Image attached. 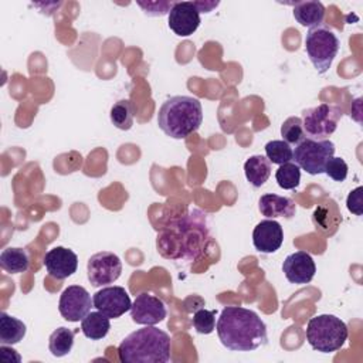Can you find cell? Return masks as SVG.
<instances>
[{
	"label": "cell",
	"instance_id": "1",
	"mask_svg": "<svg viewBox=\"0 0 363 363\" xmlns=\"http://www.w3.org/2000/svg\"><path fill=\"white\" fill-rule=\"evenodd\" d=\"M216 330L221 345L234 352H251L268 342L264 320L254 311L242 306H225Z\"/></svg>",
	"mask_w": 363,
	"mask_h": 363
},
{
	"label": "cell",
	"instance_id": "2",
	"mask_svg": "<svg viewBox=\"0 0 363 363\" xmlns=\"http://www.w3.org/2000/svg\"><path fill=\"white\" fill-rule=\"evenodd\" d=\"M203 216V213L194 210L164 227L157 235L159 252L172 259H196L208 240V228Z\"/></svg>",
	"mask_w": 363,
	"mask_h": 363
},
{
	"label": "cell",
	"instance_id": "3",
	"mask_svg": "<svg viewBox=\"0 0 363 363\" xmlns=\"http://www.w3.org/2000/svg\"><path fill=\"white\" fill-rule=\"evenodd\" d=\"M170 346V336L152 325L129 333L118 346V356L123 363H166Z\"/></svg>",
	"mask_w": 363,
	"mask_h": 363
},
{
	"label": "cell",
	"instance_id": "4",
	"mask_svg": "<svg viewBox=\"0 0 363 363\" xmlns=\"http://www.w3.org/2000/svg\"><path fill=\"white\" fill-rule=\"evenodd\" d=\"M203 122L201 102L194 96L176 95L167 98L157 113V125L164 135L184 139L196 132Z\"/></svg>",
	"mask_w": 363,
	"mask_h": 363
},
{
	"label": "cell",
	"instance_id": "5",
	"mask_svg": "<svg viewBox=\"0 0 363 363\" xmlns=\"http://www.w3.org/2000/svg\"><path fill=\"white\" fill-rule=\"evenodd\" d=\"M346 323L330 313L316 315L309 319L306 326V340L311 347L320 353L337 352L347 340Z\"/></svg>",
	"mask_w": 363,
	"mask_h": 363
},
{
	"label": "cell",
	"instance_id": "6",
	"mask_svg": "<svg viewBox=\"0 0 363 363\" xmlns=\"http://www.w3.org/2000/svg\"><path fill=\"white\" fill-rule=\"evenodd\" d=\"M339 47L340 43L335 31L323 24L311 27L305 35L306 54L319 74L328 72Z\"/></svg>",
	"mask_w": 363,
	"mask_h": 363
},
{
	"label": "cell",
	"instance_id": "7",
	"mask_svg": "<svg viewBox=\"0 0 363 363\" xmlns=\"http://www.w3.org/2000/svg\"><path fill=\"white\" fill-rule=\"evenodd\" d=\"M335 143L329 139L315 140L305 138L301 143L295 146L292 153V160L299 169L305 170L309 174L323 173L326 162L335 155Z\"/></svg>",
	"mask_w": 363,
	"mask_h": 363
},
{
	"label": "cell",
	"instance_id": "8",
	"mask_svg": "<svg viewBox=\"0 0 363 363\" xmlns=\"http://www.w3.org/2000/svg\"><path fill=\"white\" fill-rule=\"evenodd\" d=\"M302 125L305 136L315 140L328 139L337 128L342 118V109L336 105L320 104L302 112Z\"/></svg>",
	"mask_w": 363,
	"mask_h": 363
},
{
	"label": "cell",
	"instance_id": "9",
	"mask_svg": "<svg viewBox=\"0 0 363 363\" xmlns=\"http://www.w3.org/2000/svg\"><path fill=\"white\" fill-rule=\"evenodd\" d=\"M86 272L92 286L113 284L122 274V261L111 251H101L89 257Z\"/></svg>",
	"mask_w": 363,
	"mask_h": 363
},
{
	"label": "cell",
	"instance_id": "10",
	"mask_svg": "<svg viewBox=\"0 0 363 363\" xmlns=\"http://www.w3.org/2000/svg\"><path fill=\"white\" fill-rule=\"evenodd\" d=\"M94 302L89 292L81 285H71L65 288L60 296L58 311L68 322H78L91 312Z\"/></svg>",
	"mask_w": 363,
	"mask_h": 363
},
{
	"label": "cell",
	"instance_id": "11",
	"mask_svg": "<svg viewBox=\"0 0 363 363\" xmlns=\"http://www.w3.org/2000/svg\"><path fill=\"white\" fill-rule=\"evenodd\" d=\"M96 311L106 315L109 319H115L130 311L132 301L129 294L122 286H105L96 291L92 296Z\"/></svg>",
	"mask_w": 363,
	"mask_h": 363
},
{
	"label": "cell",
	"instance_id": "12",
	"mask_svg": "<svg viewBox=\"0 0 363 363\" xmlns=\"http://www.w3.org/2000/svg\"><path fill=\"white\" fill-rule=\"evenodd\" d=\"M167 24L179 37L191 35L200 26V10L196 1H174L167 14Z\"/></svg>",
	"mask_w": 363,
	"mask_h": 363
},
{
	"label": "cell",
	"instance_id": "13",
	"mask_svg": "<svg viewBox=\"0 0 363 363\" xmlns=\"http://www.w3.org/2000/svg\"><path fill=\"white\" fill-rule=\"evenodd\" d=\"M166 315L167 311L163 301L149 292H140L136 295L130 306V318L138 325H157L164 320Z\"/></svg>",
	"mask_w": 363,
	"mask_h": 363
},
{
	"label": "cell",
	"instance_id": "14",
	"mask_svg": "<svg viewBox=\"0 0 363 363\" xmlns=\"http://www.w3.org/2000/svg\"><path fill=\"white\" fill-rule=\"evenodd\" d=\"M43 262L48 275L60 281L71 277L78 268L77 254L65 247H54L48 250Z\"/></svg>",
	"mask_w": 363,
	"mask_h": 363
},
{
	"label": "cell",
	"instance_id": "15",
	"mask_svg": "<svg viewBox=\"0 0 363 363\" xmlns=\"http://www.w3.org/2000/svg\"><path fill=\"white\" fill-rule=\"evenodd\" d=\"M282 271L291 284L303 285L313 279L316 265L311 254L306 251H296L284 259Z\"/></svg>",
	"mask_w": 363,
	"mask_h": 363
},
{
	"label": "cell",
	"instance_id": "16",
	"mask_svg": "<svg viewBox=\"0 0 363 363\" xmlns=\"http://www.w3.org/2000/svg\"><path fill=\"white\" fill-rule=\"evenodd\" d=\"M284 242V230L274 218L259 221L252 231V244L262 254L277 252Z\"/></svg>",
	"mask_w": 363,
	"mask_h": 363
},
{
	"label": "cell",
	"instance_id": "17",
	"mask_svg": "<svg viewBox=\"0 0 363 363\" xmlns=\"http://www.w3.org/2000/svg\"><path fill=\"white\" fill-rule=\"evenodd\" d=\"M312 221L316 230L326 235H333L342 223L337 204L332 200H326L318 204L312 213Z\"/></svg>",
	"mask_w": 363,
	"mask_h": 363
},
{
	"label": "cell",
	"instance_id": "18",
	"mask_svg": "<svg viewBox=\"0 0 363 363\" xmlns=\"http://www.w3.org/2000/svg\"><path fill=\"white\" fill-rule=\"evenodd\" d=\"M258 208L267 218H292L296 211V206L292 199L285 196H278L274 193H267L259 197Z\"/></svg>",
	"mask_w": 363,
	"mask_h": 363
},
{
	"label": "cell",
	"instance_id": "19",
	"mask_svg": "<svg viewBox=\"0 0 363 363\" xmlns=\"http://www.w3.org/2000/svg\"><path fill=\"white\" fill-rule=\"evenodd\" d=\"M325 6L316 0L298 1L294 4V17L303 27L320 26L325 18Z\"/></svg>",
	"mask_w": 363,
	"mask_h": 363
},
{
	"label": "cell",
	"instance_id": "20",
	"mask_svg": "<svg viewBox=\"0 0 363 363\" xmlns=\"http://www.w3.org/2000/svg\"><path fill=\"white\" fill-rule=\"evenodd\" d=\"M244 173L250 184L261 187L271 176V162L262 155L250 156L244 163Z\"/></svg>",
	"mask_w": 363,
	"mask_h": 363
},
{
	"label": "cell",
	"instance_id": "21",
	"mask_svg": "<svg viewBox=\"0 0 363 363\" xmlns=\"http://www.w3.org/2000/svg\"><path fill=\"white\" fill-rule=\"evenodd\" d=\"M111 329V322L102 312H88L81 320V330L91 340L104 339Z\"/></svg>",
	"mask_w": 363,
	"mask_h": 363
},
{
	"label": "cell",
	"instance_id": "22",
	"mask_svg": "<svg viewBox=\"0 0 363 363\" xmlns=\"http://www.w3.org/2000/svg\"><path fill=\"white\" fill-rule=\"evenodd\" d=\"M0 267L9 274L26 272L30 267L28 252L20 247H9L0 254Z\"/></svg>",
	"mask_w": 363,
	"mask_h": 363
},
{
	"label": "cell",
	"instance_id": "23",
	"mask_svg": "<svg viewBox=\"0 0 363 363\" xmlns=\"http://www.w3.org/2000/svg\"><path fill=\"white\" fill-rule=\"evenodd\" d=\"M26 323L6 312L0 313V343L16 345L26 336Z\"/></svg>",
	"mask_w": 363,
	"mask_h": 363
},
{
	"label": "cell",
	"instance_id": "24",
	"mask_svg": "<svg viewBox=\"0 0 363 363\" xmlns=\"http://www.w3.org/2000/svg\"><path fill=\"white\" fill-rule=\"evenodd\" d=\"M74 336H75L74 330H71L65 326L57 328L50 335V339H48V349H50L51 354L55 357L67 356L74 346Z\"/></svg>",
	"mask_w": 363,
	"mask_h": 363
},
{
	"label": "cell",
	"instance_id": "25",
	"mask_svg": "<svg viewBox=\"0 0 363 363\" xmlns=\"http://www.w3.org/2000/svg\"><path fill=\"white\" fill-rule=\"evenodd\" d=\"M111 122L121 130H129L133 125V105L129 99H121L111 108Z\"/></svg>",
	"mask_w": 363,
	"mask_h": 363
},
{
	"label": "cell",
	"instance_id": "26",
	"mask_svg": "<svg viewBox=\"0 0 363 363\" xmlns=\"http://www.w3.org/2000/svg\"><path fill=\"white\" fill-rule=\"evenodd\" d=\"M275 180L278 186L284 190H294L299 186L301 182V169L298 164L288 162L284 164H279V167L275 172Z\"/></svg>",
	"mask_w": 363,
	"mask_h": 363
},
{
	"label": "cell",
	"instance_id": "27",
	"mask_svg": "<svg viewBox=\"0 0 363 363\" xmlns=\"http://www.w3.org/2000/svg\"><path fill=\"white\" fill-rule=\"evenodd\" d=\"M292 147L285 140H269L265 145V156L274 164H284L292 160Z\"/></svg>",
	"mask_w": 363,
	"mask_h": 363
},
{
	"label": "cell",
	"instance_id": "28",
	"mask_svg": "<svg viewBox=\"0 0 363 363\" xmlns=\"http://www.w3.org/2000/svg\"><path fill=\"white\" fill-rule=\"evenodd\" d=\"M281 136L282 140H285L288 145H298L301 143L306 136L303 132L302 119L299 116H289L284 121L281 126Z\"/></svg>",
	"mask_w": 363,
	"mask_h": 363
},
{
	"label": "cell",
	"instance_id": "29",
	"mask_svg": "<svg viewBox=\"0 0 363 363\" xmlns=\"http://www.w3.org/2000/svg\"><path fill=\"white\" fill-rule=\"evenodd\" d=\"M216 312L199 309L193 315V328L201 335H210L216 329Z\"/></svg>",
	"mask_w": 363,
	"mask_h": 363
},
{
	"label": "cell",
	"instance_id": "30",
	"mask_svg": "<svg viewBox=\"0 0 363 363\" xmlns=\"http://www.w3.org/2000/svg\"><path fill=\"white\" fill-rule=\"evenodd\" d=\"M347 163L342 159V157H335L332 156L323 169V173H326L330 179H333L335 182H345L347 177Z\"/></svg>",
	"mask_w": 363,
	"mask_h": 363
},
{
	"label": "cell",
	"instance_id": "31",
	"mask_svg": "<svg viewBox=\"0 0 363 363\" xmlns=\"http://www.w3.org/2000/svg\"><path fill=\"white\" fill-rule=\"evenodd\" d=\"M362 194H363V187L359 186L354 190H352L346 199V207L350 213L356 214V216H362L363 213V200H362Z\"/></svg>",
	"mask_w": 363,
	"mask_h": 363
}]
</instances>
